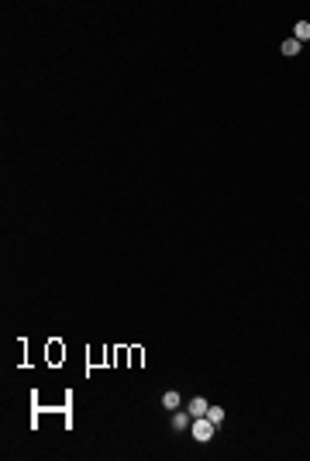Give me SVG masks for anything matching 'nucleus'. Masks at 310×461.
I'll return each instance as SVG.
<instances>
[{
	"mask_svg": "<svg viewBox=\"0 0 310 461\" xmlns=\"http://www.w3.org/2000/svg\"><path fill=\"white\" fill-rule=\"evenodd\" d=\"M179 403H183V396H179V392H176V389H169V392H165V396H162V406H165V410H169V413H172V410H179Z\"/></svg>",
	"mask_w": 310,
	"mask_h": 461,
	"instance_id": "nucleus-4",
	"label": "nucleus"
},
{
	"mask_svg": "<svg viewBox=\"0 0 310 461\" xmlns=\"http://www.w3.org/2000/svg\"><path fill=\"white\" fill-rule=\"evenodd\" d=\"M190 430H193V437L204 444V441H210L214 437V430H217V423H210L207 416H193V423H190Z\"/></svg>",
	"mask_w": 310,
	"mask_h": 461,
	"instance_id": "nucleus-1",
	"label": "nucleus"
},
{
	"mask_svg": "<svg viewBox=\"0 0 310 461\" xmlns=\"http://www.w3.org/2000/svg\"><path fill=\"white\" fill-rule=\"evenodd\" d=\"M190 423H193V416L186 410H172V430H186Z\"/></svg>",
	"mask_w": 310,
	"mask_h": 461,
	"instance_id": "nucleus-3",
	"label": "nucleus"
},
{
	"mask_svg": "<svg viewBox=\"0 0 310 461\" xmlns=\"http://www.w3.org/2000/svg\"><path fill=\"white\" fill-rule=\"evenodd\" d=\"M283 55H300V42L297 38H286L283 42Z\"/></svg>",
	"mask_w": 310,
	"mask_h": 461,
	"instance_id": "nucleus-6",
	"label": "nucleus"
},
{
	"mask_svg": "<svg viewBox=\"0 0 310 461\" xmlns=\"http://www.w3.org/2000/svg\"><path fill=\"white\" fill-rule=\"evenodd\" d=\"M62 355H66V351H59V344H55V341H52V348H49V358H52V362H59V358H62Z\"/></svg>",
	"mask_w": 310,
	"mask_h": 461,
	"instance_id": "nucleus-8",
	"label": "nucleus"
},
{
	"mask_svg": "<svg viewBox=\"0 0 310 461\" xmlns=\"http://www.w3.org/2000/svg\"><path fill=\"white\" fill-rule=\"evenodd\" d=\"M207 420L221 427V420H224V410H221V406H210V410H207Z\"/></svg>",
	"mask_w": 310,
	"mask_h": 461,
	"instance_id": "nucleus-7",
	"label": "nucleus"
},
{
	"mask_svg": "<svg viewBox=\"0 0 310 461\" xmlns=\"http://www.w3.org/2000/svg\"><path fill=\"white\" fill-rule=\"evenodd\" d=\"M207 410H210V403H207L204 396L190 399V406H186V413H190V416H207Z\"/></svg>",
	"mask_w": 310,
	"mask_h": 461,
	"instance_id": "nucleus-2",
	"label": "nucleus"
},
{
	"mask_svg": "<svg viewBox=\"0 0 310 461\" xmlns=\"http://www.w3.org/2000/svg\"><path fill=\"white\" fill-rule=\"evenodd\" d=\"M293 38L304 45V42H310V21H297V28H293Z\"/></svg>",
	"mask_w": 310,
	"mask_h": 461,
	"instance_id": "nucleus-5",
	"label": "nucleus"
}]
</instances>
